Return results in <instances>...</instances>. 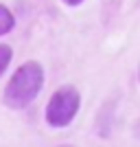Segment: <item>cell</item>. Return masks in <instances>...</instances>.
I'll use <instances>...</instances> for the list:
<instances>
[{
    "label": "cell",
    "mask_w": 140,
    "mask_h": 147,
    "mask_svg": "<svg viewBox=\"0 0 140 147\" xmlns=\"http://www.w3.org/2000/svg\"><path fill=\"white\" fill-rule=\"evenodd\" d=\"M61 2H64V5H68V7H79L83 0H61Z\"/></svg>",
    "instance_id": "obj_5"
},
{
    "label": "cell",
    "mask_w": 140,
    "mask_h": 147,
    "mask_svg": "<svg viewBox=\"0 0 140 147\" xmlns=\"http://www.w3.org/2000/svg\"><path fill=\"white\" fill-rule=\"evenodd\" d=\"M13 59V51L9 44H0V75H5V70L9 68V64H11Z\"/></svg>",
    "instance_id": "obj_4"
},
{
    "label": "cell",
    "mask_w": 140,
    "mask_h": 147,
    "mask_svg": "<svg viewBox=\"0 0 140 147\" xmlns=\"http://www.w3.org/2000/svg\"><path fill=\"white\" fill-rule=\"evenodd\" d=\"M138 79H140V73H138Z\"/></svg>",
    "instance_id": "obj_6"
},
{
    "label": "cell",
    "mask_w": 140,
    "mask_h": 147,
    "mask_svg": "<svg viewBox=\"0 0 140 147\" xmlns=\"http://www.w3.org/2000/svg\"><path fill=\"white\" fill-rule=\"evenodd\" d=\"M79 105H81V94L74 86L57 88L46 105V123L50 127H66L74 121Z\"/></svg>",
    "instance_id": "obj_2"
},
{
    "label": "cell",
    "mask_w": 140,
    "mask_h": 147,
    "mask_svg": "<svg viewBox=\"0 0 140 147\" xmlns=\"http://www.w3.org/2000/svg\"><path fill=\"white\" fill-rule=\"evenodd\" d=\"M13 26H15V18H13V13L9 11L5 5H0V37L7 35Z\"/></svg>",
    "instance_id": "obj_3"
},
{
    "label": "cell",
    "mask_w": 140,
    "mask_h": 147,
    "mask_svg": "<svg viewBox=\"0 0 140 147\" xmlns=\"http://www.w3.org/2000/svg\"><path fill=\"white\" fill-rule=\"evenodd\" d=\"M44 86V68L37 61H24L11 75V79L2 92V101L11 110H22L33 103Z\"/></svg>",
    "instance_id": "obj_1"
}]
</instances>
